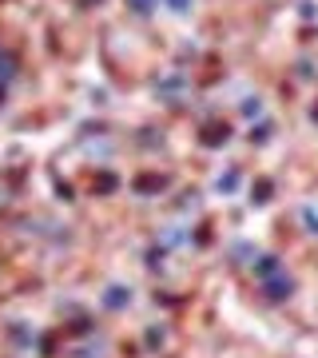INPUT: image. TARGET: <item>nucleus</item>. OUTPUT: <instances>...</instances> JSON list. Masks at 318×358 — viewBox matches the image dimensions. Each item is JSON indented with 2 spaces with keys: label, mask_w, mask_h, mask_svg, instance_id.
I'll return each instance as SVG.
<instances>
[{
  "label": "nucleus",
  "mask_w": 318,
  "mask_h": 358,
  "mask_svg": "<svg viewBox=\"0 0 318 358\" xmlns=\"http://www.w3.org/2000/svg\"><path fill=\"white\" fill-rule=\"evenodd\" d=\"M211 128H215V131H203V143H207V148H215V143H223V140L231 136V131L219 128V124H211Z\"/></svg>",
  "instance_id": "obj_4"
},
{
  "label": "nucleus",
  "mask_w": 318,
  "mask_h": 358,
  "mask_svg": "<svg viewBox=\"0 0 318 358\" xmlns=\"http://www.w3.org/2000/svg\"><path fill=\"white\" fill-rule=\"evenodd\" d=\"M263 291H267V299H287V294H291V279H282V275H267Z\"/></svg>",
  "instance_id": "obj_1"
},
{
  "label": "nucleus",
  "mask_w": 318,
  "mask_h": 358,
  "mask_svg": "<svg viewBox=\"0 0 318 358\" xmlns=\"http://www.w3.org/2000/svg\"><path fill=\"white\" fill-rule=\"evenodd\" d=\"M80 4H100V0H80Z\"/></svg>",
  "instance_id": "obj_10"
},
{
  "label": "nucleus",
  "mask_w": 318,
  "mask_h": 358,
  "mask_svg": "<svg viewBox=\"0 0 318 358\" xmlns=\"http://www.w3.org/2000/svg\"><path fill=\"white\" fill-rule=\"evenodd\" d=\"M167 4H171L175 13H183V8H187V0H167Z\"/></svg>",
  "instance_id": "obj_9"
},
{
  "label": "nucleus",
  "mask_w": 318,
  "mask_h": 358,
  "mask_svg": "<svg viewBox=\"0 0 318 358\" xmlns=\"http://www.w3.org/2000/svg\"><path fill=\"white\" fill-rule=\"evenodd\" d=\"M127 299H131V294H127L124 287H115V291H108V294H103V307H124Z\"/></svg>",
  "instance_id": "obj_3"
},
{
  "label": "nucleus",
  "mask_w": 318,
  "mask_h": 358,
  "mask_svg": "<svg viewBox=\"0 0 318 358\" xmlns=\"http://www.w3.org/2000/svg\"><path fill=\"white\" fill-rule=\"evenodd\" d=\"M13 72H16V68H13V56H4V52H0V80H8Z\"/></svg>",
  "instance_id": "obj_6"
},
{
  "label": "nucleus",
  "mask_w": 318,
  "mask_h": 358,
  "mask_svg": "<svg viewBox=\"0 0 318 358\" xmlns=\"http://www.w3.org/2000/svg\"><path fill=\"white\" fill-rule=\"evenodd\" d=\"M127 4H131V8H136V13H143V16L152 13V0H127Z\"/></svg>",
  "instance_id": "obj_8"
},
{
  "label": "nucleus",
  "mask_w": 318,
  "mask_h": 358,
  "mask_svg": "<svg viewBox=\"0 0 318 358\" xmlns=\"http://www.w3.org/2000/svg\"><path fill=\"white\" fill-rule=\"evenodd\" d=\"M136 187H140L143 195H155L159 187H164V179H159V176H143V179H136Z\"/></svg>",
  "instance_id": "obj_2"
},
{
  "label": "nucleus",
  "mask_w": 318,
  "mask_h": 358,
  "mask_svg": "<svg viewBox=\"0 0 318 358\" xmlns=\"http://www.w3.org/2000/svg\"><path fill=\"white\" fill-rule=\"evenodd\" d=\"M251 199H254V203H267V199H270V187H267V183H259V187H254V195H251Z\"/></svg>",
  "instance_id": "obj_7"
},
{
  "label": "nucleus",
  "mask_w": 318,
  "mask_h": 358,
  "mask_svg": "<svg viewBox=\"0 0 318 358\" xmlns=\"http://www.w3.org/2000/svg\"><path fill=\"white\" fill-rule=\"evenodd\" d=\"M303 219H306V231H310V235H318V211H315V207H306Z\"/></svg>",
  "instance_id": "obj_5"
}]
</instances>
